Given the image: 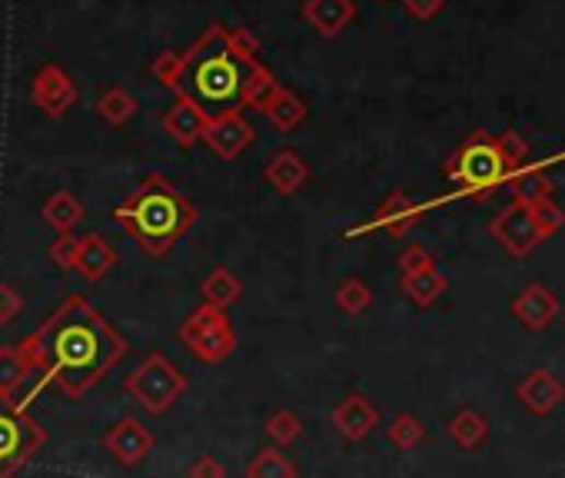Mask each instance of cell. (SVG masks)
Masks as SVG:
<instances>
[{"mask_svg":"<svg viewBox=\"0 0 565 478\" xmlns=\"http://www.w3.org/2000/svg\"><path fill=\"white\" fill-rule=\"evenodd\" d=\"M31 372H37V396L57 386L67 399H83L127 355V339L83 296H67L27 339L18 342Z\"/></svg>","mask_w":565,"mask_h":478,"instance_id":"obj_1","label":"cell"},{"mask_svg":"<svg viewBox=\"0 0 565 478\" xmlns=\"http://www.w3.org/2000/svg\"><path fill=\"white\" fill-rule=\"evenodd\" d=\"M114 220L130 240H137L147 256L163 259L197 223V207L166 176L147 173L130 189V197L114 210Z\"/></svg>","mask_w":565,"mask_h":478,"instance_id":"obj_2","label":"cell"},{"mask_svg":"<svg viewBox=\"0 0 565 478\" xmlns=\"http://www.w3.org/2000/svg\"><path fill=\"white\" fill-rule=\"evenodd\" d=\"M256 63V60H253ZM227 47V27L210 24L197 44L183 54V83L180 93L200 104L210 117L223 110H240L243 83L250 77V67Z\"/></svg>","mask_w":565,"mask_h":478,"instance_id":"obj_3","label":"cell"},{"mask_svg":"<svg viewBox=\"0 0 565 478\" xmlns=\"http://www.w3.org/2000/svg\"><path fill=\"white\" fill-rule=\"evenodd\" d=\"M446 179L456 186L452 197H473V200H489L496 197V189L506 186L509 179V163L499 153L496 137H489L486 130H476L469 137L442 166Z\"/></svg>","mask_w":565,"mask_h":478,"instance_id":"obj_4","label":"cell"},{"mask_svg":"<svg viewBox=\"0 0 565 478\" xmlns=\"http://www.w3.org/2000/svg\"><path fill=\"white\" fill-rule=\"evenodd\" d=\"M186 375L163 355V352H150L127 378H124V393L140 403L150 416H163L166 409H173V403L186 393Z\"/></svg>","mask_w":565,"mask_h":478,"instance_id":"obj_5","label":"cell"},{"mask_svg":"<svg viewBox=\"0 0 565 478\" xmlns=\"http://www.w3.org/2000/svg\"><path fill=\"white\" fill-rule=\"evenodd\" d=\"M47 442L41 422H34L24 409L0 403V478H14Z\"/></svg>","mask_w":565,"mask_h":478,"instance_id":"obj_6","label":"cell"},{"mask_svg":"<svg viewBox=\"0 0 565 478\" xmlns=\"http://www.w3.org/2000/svg\"><path fill=\"white\" fill-rule=\"evenodd\" d=\"M204 143H207L220 160H237L243 150H250V147L256 143V130H253V124L243 117V110H223V114H214V117L207 120Z\"/></svg>","mask_w":565,"mask_h":478,"instance_id":"obj_7","label":"cell"},{"mask_svg":"<svg viewBox=\"0 0 565 478\" xmlns=\"http://www.w3.org/2000/svg\"><path fill=\"white\" fill-rule=\"evenodd\" d=\"M489 233L512 253V256H529L545 236H542V230L535 226V220H532V210L526 207V203H509L493 223H489Z\"/></svg>","mask_w":565,"mask_h":478,"instance_id":"obj_8","label":"cell"},{"mask_svg":"<svg viewBox=\"0 0 565 478\" xmlns=\"http://www.w3.org/2000/svg\"><path fill=\"white\" fill-rule=\"evenodd\" d=\"M31 101L47 117H64L77 101V83L60 63H44L31 80Z\"/></svg>","mask_w":565,"mask_h":478,"instance_id":"obj_9","label":"cell"},{"mask_svg":"<svg viewBox=\"0 0 565 478\" xmlns=\"http://www.w3.org/2000/svg\"><path fill=\"white\" fill-rule=\"evenodd\" d=\"M426 210H429V207H416L406 194H390V197L383 200V207L376 210L366 223H359L356 230L346 233V240H356V236L372 233V230H387L390 236H403V233H410V230L419 223V217H423Z\"/></svg>","mask_w":565,"mask_h":478,"instance_id":"obj_10","label":"cell"},{"mask_svg":"<svg viewBox=\"0 0 565 478\" xmlns=\"http://www.w3.org/2000/svg\"><path fill=\"white\" fill-rule=\"evenodd\" d=\"M104 448H107L124 468H137V465L153 452V435L147 432L143 422H137L134 416H124V419L114 422L111 432L104 435Z\"/></svg>","mask_w":565,"mask_h":478,"instance_id":"obj_11","label":"cell"},{"mask_svg":"<svg viewBox=\"0 0 565 478\" xmlns=\"http://www.w3.org/2000/svg\"><path fill=\"white\" fill-rule=\"evenodd\" d=\"M330 419L346 442H362L376 425H380V409H376L362 393H353L333 409Z\"/></svg>","mask_w":565,"mask_h":478,"instance_id":"obj_12","label":"cell"},{"mask_svg":"<svg viewBox=\"0 0 565 478\" xmlns=\"http://www.w3.org/2000/svg\"><path fill=\"white\" fill-rule=\"evenodd\" d=\"M207 120H210V114H207L200 104H194L191 97H183V93H176L173 107L163 114V127H166V133H170L180 147H194V143H200V140H204V130H207Z\"/></svg>","mask_w":565,"mask_h":478,"instance_id":"obj_13","label":"cell"},{"mask_svg":"<svg viewBox=\"0 0 565 478\" xmlns=\"http://www.w3.org/2000/svg\"><path fill=\"white\" fill-rule=\"evenodd\" d=\"M519 403L535 412V416H549L552 409L562 406L565 399V386L549 372V369H532L522 382H519Z\"/></svg>","mask_w":565,"mask_h":478,"instance_id":"obj_14","label":"cell"},{"mask_svg":"<svg viewBox=\"0 0 565 478\" xmlns=\"http://www.w3.org/2000/svg\"><path fill=\"white\" fill-rule=\"evenodd\" d=\"M263 179L276 189L279 197H293L297 189H303V183L310 179V166L297 150H276L263 170Z\"/></svg>","mask_w":565,"mask_h":478,"instance_id":"obj_15","label":"cell"},{"mask_svg":"<svg viewBox=\"0 0 565 478\" xmlns=\"http://www.w3.org/2000/svg\"><path fill=\"white\" fill-rule=\"evenodd\" d=\"M512 316L526 326V329H545L555 316H558V300L555 293H549L545 285L532 282L512 300Z\"/></svg>","mask_w":565,"mask_h":478,"instance_id":"obj_16","label":"cell"},{"mask_svg":"<svg viewBox=\"0 0 565 478\" xmlns=\"http://www.w3.org/2000/svg\"><path fill=\"white\" fill-rule=\"evenodd\" d=\"M114 266H117V249L107 243V236H101V233L80 236V253H77V266L73 269L87 282H101Z\"/></svg>","mask_w":565,"mask_h":478,"instance_id":"obj_17","label":"cell"},{"mask_svg":"<svg viewBox=\"0 0 565 478\" xmlns=\"http://www.w3.org/2000/svg\"><path fill=\"white\" fill-rule=\"evenodd\" d=\"M303 18L323 37H336L356 18V4H353V0H307V4H303Z\"/></svg>","mask_w":565,"mask_h":478,"instance_id":"obj_18","label":"cell"},{"mask_svg":"<svg viewBox=\"0 0 565 478\" xmlns=\"http://www.w3.org/2000/svg\"><path fill=\"white\" fill-rule=\"evenodd\" d=\"M509 194L516 203H526V207H535L542 200H552V179L545 176L542 166H522L516 173H509L506 179Z\"/></svg>","mask_w":565,"mask_h":478,"instance_id":"obj_19","label":"cell"},{"mask_svg":"<svg viewBox=\"0 0 565 478\" xmlns=\"http://www.w3.org/2000/svg\"><path fill=\"white\" fill-rule=\"evenodd\" d=\"M41 217H44V223L54 226L57 233H70V230L87 217V210H83V203H80L73 194H67V189H57V194H50V197L44 200Z\"/></svg>","mask_w":565,"mask_h":478,"instance_id":"obj_20","label":"cell"},{"mask_svg":"<svg viewBox=\"0 0 565 478\" xmlns=\"http://www.w3.org/2000/svg\"><path fill=\"white\" fill-rule=\"evenodd\" d=\"M400 285H403V293H406L416 306H433V303L446 293L449 279H446L436 266H426V269H419V272L403 276Z\"/></svg>","mask_w":565,"mask_h":478,"instance_id":"obj_21","label":"cell"},{"mask_svg":"<svg viewBox=\"0 0 565 478\" xmlns=\"http://www.w3.org/2000/svg\"><path fill=\"white\" fill-rule=\"evenodd\" d=\"M282 86H279V80L269 73V67H263V63H253L250 67V77H246V83H243V107H250V110H256V114H266V107L276 101V93H279Z\"/></svg>","mask_w":565,"mask_h":478,"instance_id":"obj_22","label":"cell"},{"mask_svg":"<svg viewBox=\"0 0 565 478\" xmlns=\"http://www.w3.org/2000/svg\"><path fill=\"white\" fill-rule=\"evenodd\" d=\"M307 104H303V97H297V93L293 90H287V86H282L279 93H276V101L266 107V120L279 130V133H290V130H297L303 120H307Z\"/></svg>","mask_w":565,"mask_h":478,"instance_id":"obj_23","label":"cell"},{"mask_svg":"<svg viewBox=\"0 0 565 478\" xmlns=\"http://www.w3.org/2000/svg\"><path fill=\"white\" fill-rule=\"evenodd\" d=\"M31 375L27 359L18 346H0V403H8L21 393V386Z\"/></svg>","mask_w":565,"mask_h":478,"instance_id":"obj_24","label":"cell"},{"mask_svg":"<svg viewBox=\"0 0 565 478\" xmlns=\"http://www.w3.org/2000/svg\"><path fill=\"white\" fill-rule=\"evenodd\" d=\"M183 346L191 349L200 362L217 365V362H223V359L233 355V349H237V333H233V326H227V329H217V333H204V336H197V339H191V342H183Z\"/></svg>","mask_w":565,"mask_h":478,"instance_id":"obj_25","label":"cell"},{"mask_svg":"<svg viewBox=\"0 0 565 478\" xmlns=\"http://www.w3.org/2000/svg\"><path fill=\"white\" fill-rule=\"evenodd\" d=\"M200 293H204V303L217 306V310H227L233 306L240 296H243V282L230 272V269H214L204 285H200Z\"/></svg>","mask_w":565,"mask_h":478,"instance_id":"obj_26","label":"cell"},{"mask_svg":"<svg viewBox=\"0 0 565 478\" xmlns=\"http://www.w3.org/2000/svg\"><path fill=\"white\" fill-rule=\"evenodd\" d=\"M449 435L459 448H480L489 435V422L473 409H462L449 419Z\"/></svg>","mask_w":565,"mask_h":478,"instance_id":"obj_27","label":"cell"},{"mask_svg":"<svg viewBox=\"0 0 565 478\" xmlns=\"http://www.w3.org/2000/svg\"><path fill=\"white\" fill-rule=\"evenodd\" d=\"M227 326H230L227 310H217V306L204 303V306H197L191 316L183 319V326H180V342H191V339H197V336H204V333H217V329H227Z\"/></svg>","mask_w":565,"mask_h":478,"instance_id":"obj_28","label":"cell"},{"mask_svg":"<svg viewBox=\"0 0 565 478\" xmlns=\"http://www.w3.org/2000/svg\"><path fill=\"white\" fill-rule=\"evenodd\" d=\"M97 114H101V120H107L111 127H124V124H130V120H134V114H137V101L130 97V93H127L124 86H111V90H104V93H101Z\"/></svg>","mask_w":565,"mask_h":478,"instance_id":"obj_29","label":"cell"},{"mask_svg":"<svg viewBox=\"0 0 565 478\" xmlns=\"http://www.w3.org/2000/svg\"><path fill=\"white\" fill-rule=\"evenodd\" d=\"M246 478H297V465L276 448H263L246 465Z\"/></svg>","mask_w":565,"mask_h":478,"instance_id":"obj_30","label":"cell"},{"mask_svg":"<svg viewBox=\"0 0 565 478\" xmlns=\"http://www.w3.org/2000/svg\"><path fill=\"white\" fill-rule=\"evenodd\" d=\"M387 439H390L400 452H413V448L426 439V425H423L416 416L403 412V416H396V419L387 425Z\"/></svg>","mask_w":565,"mask_h":478,"instance_id":"obj_31","label":"cell"},{"mask_svg":"<svg viewBox=\"0 0 565 478\" xmlns=\"http://www.w3.org/2000/svg\"><path fill=\"white\" fill-rule=\"evenodd\" d=\"M369 303H372V293H369V285H366L359 276H349V279L339 282V290H336V306H339L343 313L359 316V313L369 310Z\"/></svg>","mask_w":565,"mask_h":478,"instance_id":"obj_32","label":"cell"},{"mask_svg":"<svg viewBox=\"0 0 565 478\" xmlns=\"http://www.w3.org/2000/svg\"><path fill=\"white\" fill-rule=\"evenodd\" d=\"M266 435L276 442V445H293L300 435H303V419L297 416V412H290V409H279V412H273L269 419H266Z\"/></svg>","mask_w":565,"mask_h":478,"instance_id":"obj_33","label":"cell"},{"mask_svg":"<svg viewBox=\"0 0 565 478\" xmlns=\"http://www.w3.org/2000/svg\"><path fill=\"white\" fill-rule=\"evenodd\" d=\"M150 73L160 86L180 93V83H183V54L176 50H163L153 63H150Z\"/></svg>","mask_w":565,"mask_h":478,"instance_id":"obj_34","label":"cell"},{"mask_svg":"<svg viewBox=\"0 0 565 478\" xmlns=\"http://www.w3.org/2000/svg\"><path fill=\"white\" fill-rule=\"evenodd\" d=\"M529 210H532V220H535V226L542 230L545 240L555 236L558 230H565V210H562L558 203L542 200V203H535V207H529Z\"/></svg>","mask_w":565,"mask_h":478,"instance_id":"obj_35","label":"cell"},{"mask_svg":"<svg viewBox=\"0 0 565 478\" xmlns=\"http://www.w3.org/2000/svg\"><path fill=\"white\" fill-rule=\"evenodd\" d=\"M77 253H80V236H73V233H57V240L47 249L50 263L60 266V269H73L77 266Z\"/></svg>","mask_w":565,"mask_h":478,"instance_id":"obj_36","label":"cell"},{"mask_svg":"<svg viewBox=\"0 0 565 478\" xmlns=\"http://www.w3.org/2000/svg\"><path fill=\"white\" fill-rule=\"evenodd\" d=\"M227 47L233 50V57H240L243 63H253L256 54H260V37L246 27H237V31H227Z\"/></svg>","mask_w":565,"mask_h":478,"instance_id":"obj_37","label":"cell"},{"mask_svg":"<svg viewBox=\"0 0 565 478\" xmlns=\"http://www.w3.org/2000/svg\"><path fill=\"white\" fill-rule=\"evenodd\" d=\"M499 153H503V160L509 163V170L516 173V170H522L526 166V156H529V143L516 133V130H506L499 140Z\"/></svg>","mask_w":565,"mask_h":478,"instance_id":"obj_38","label":"cell"},{"mask_svg":"<svg viewBox=\"0 0 565 478\" xmlns=\"http://www.w3.org/2000/svg\"><path fill=\"white\" fill-rule=\"evenodd\" d=\"M426 266H436L426 246L413 243V246H406V249L400 253V272H403V276H410V272H419V269H426Z\"/></svg>","mask_w":565,"mask_h":478,"instance_id":"obj_39","label":"cell"},{"mask_svg":"<svg viewBox=\"0 0 565 478\" xmlns=\"http://www.w3.org/2000/svg\"><path fill=\"white\" fill-rule=\"evenodd\" d=\"M21 310H24V300H21V293L14 290V285L0 282V326L14 323Z\"/></svg>","mask_w":565,"mask_h":478,"instance_id":"obj_40","label":"cell"},{"mask_svg":"<svg viewBox=\"0 0 565 478\" xmlns=\"http://www.w3.org/2000/svg\"><path fill=\"white\" fill-rule=\"evenodd\" d=\"M186 478H227V468H223V462H217L214 455H200V458L191 465V471H186Z\"/></svg>","mask_w":565,"mask_h":478,"instance_id":"obj_41","label":"cell"},{"mask_svg":"<svg viewBox=\"0 0 565 478\" xmlns=\"http://www.w3.org/2000/svg\"><path fill=\"white\" fill-rule=\"evenodd\" d=\"M403 8L416 21H433L446 8V0H403Z\"/></svg>","mask_w":565,"mask_h":478,"instance_id":"obj_42","label":"cell"},{"mask_svg":"<svg viewBox=\"0 0 565 478\" xmlns=\"http://www.w3.org/2000/svg\"><path fill=\"white\" fill-rule=\"evenodd\" d=\"M383 4H387V0H383Z\"/></svg>","mask_w":565,"mask_h":478,"instance_id":"obj_43","label":"cell"}]
</instances>
